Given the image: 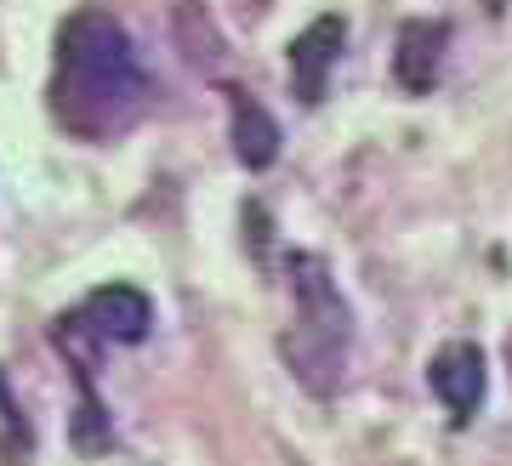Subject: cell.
I'll return each instance as SVG.
<instances>
[{"label": "cell", "instance_id": "obj_1", "mask_svg": "<svg viewBox=\"0 0 512 466\" xmlns=\"http://www.w3.org/2000/svg\"><path fill=\"white\" fill-rule=\"evenodd\" d=\"M143 63L131 52L126 23L103 6H80L57 29V114L80 137H109L143 108Z\"/></svg>", "mask_w": 512, "mask_h": 466}, {"label": "cell", "instance_id": "obj_2", "mask_svg": "<svg viewBox=\"0 0 512 466\" xmlns=\"http://www.w3.org/2000/svg\"><path fill=\"white\" fill-rule=\"evenodd\" d=\"M296 296H302V341H291V370L308 381L313 393H330L336 376H342V359H348V307L342 296L325 285V268L313 256H296Z\"/></svg>", "mask_w": 512, "mask_h": 466}, {"label": "cell", "instance_id": "obj_3", "mask_svg": "<svg viewBox=\"0 0 512 466\" xmlns=\"http://www.w3.org/2000/svg\"><path fill=\"white\" fill-rule=\"evenodd\" d=\"M80 330H92L97 341H114V347H137V341L154 330V302H148L137 285H97L86 302H80Z\"/></svg>", "mask_w": 512, "mask_h": 466}, {"label": "cell", "instance_id": "obj_4", "mask_svg": "<svg viewBox=\"0 0 512 466\" xmlns=\"http://www.w3.org/2000/svg\"><path fill=\"white\" fill-rule=\"evenodd\" d=\"M427 387L439 393V404L456 421H473V410L484 404V387H490L484 347L478 341H450V347H439L433 364H427Z\"/></svg>", "mask_w": 512, "mask_h": 466}, {"label": "cell", "instance_id": "obj_5", "mask_svg": "<svg viewBox=\"0 0 512 466\" xmlns=\"http://www.w3.org/2000/svg\"><path fill=\"white\" fill-rule=\"evenodd\" d=\"M342 46H348V23L336 18V12L313 18L308 29L291 40V91H296V97H302L308 108H313V103H325L330 69H336Z\"/></svg>", "mask_w": 512, "mask_h": 466}, {"label": "cell", "instance_id": "obj_6", "mask_svg": "<svg viewBox=\"0 0 512 466\" xmlns=\"http://www.w3.org/2000/svg\"><path fill=\"white\" fill-rule=\"evenodd\" d=\"M444 46H450V23L433 18H410L399 29V52H393V80L410 97H427L444 74Z\"/></svg>", "mask_w": 512, "mask_h": 466}, {"label": "cell", "instance_id": "obj_7", "mask_svg": "<svg viewBox=\"0 0 512 466\" xmlns=\"http://www.w3.org/2000/svg\"><path fill=\"white\" fill-rule=\"evenodd\" d=\"M234 126H228V137H234V160L245 165V171H268V165L279 160V126L274 114L262 103H251L245 91H234Z\"/></svg>", "mask_w": 512, "mask_h": 466}, {"label": "cell", "instance_id": "obj_8", "mask_svg": "<svg viewBox=\"0 0 512 466\" xmlns=\"http://www.w3.org/2000/svg\"><path fill=\"white\" fill-rule=\"evenodd\" d=\"M484 6H490V18H501V12H507L512 0H484Z\"/></svg>", "mask_w": 512, "mask_h": 466}]
</instances>
